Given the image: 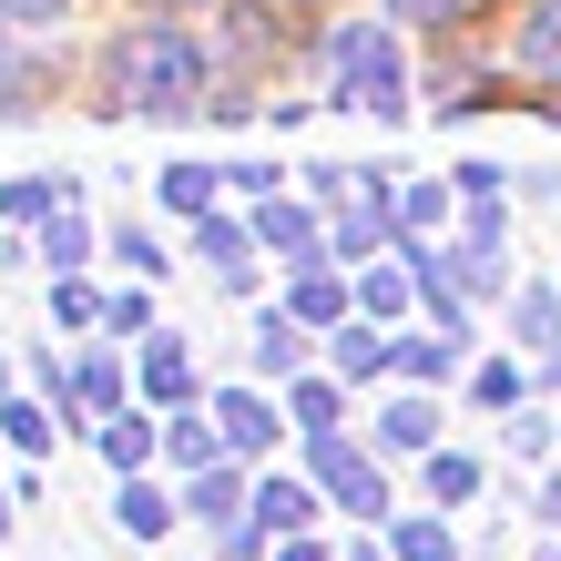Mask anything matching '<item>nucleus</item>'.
I'll return each instance as SVG.
<instances>
[{"instance_id": "nucleus-26", "label": "nucleus", "mask_w": 561, "mask_h": 561, "mask_svg": "<svg viewBox=\"0 0 561 561\" xmlns=\"http://www.w3.org/2000/svg\"><path fill=\"white\" fill-rule=\"evenodd\" d=\"M459 347H470V337H399V368H409V378H449Z\"/></svg>"}, {"instance_id": "nucleus-19", "label": "nucleus", "mask_w": 561, "mask_h": 561, "mask_svg": "<svg viewBox=\"0 0 561 561\" xmlns=\"http://www.w3.org/2000/svg\"><path fill=\"white\" fill-rule=\"evenodd\" d=\"M307 520H317V490H296V480L255 490V531H307Z\"/></svg>"}, {"instance_id": "nucleus-20", "label": "nucleus", "mask_w": 561, "mask_h": 561, "mask_svg": "<svg viewBox=\"0 0 561 561\" xmlns=\"http://www.w3.org/2000/svg\"><path fill=\"white\" fill-rule=\"evenodd\" d=\"M72 399H82V419H92V409H103V419L123 409V368H113V347H92L82 368H72Z\"/></svg>"}, {"instance_id": "nucleus-36", "label": "nucleus", "mask_w": 561, "mask_h": 561, "mask_svg": "<svg viewBox=\"0 0 561 561\" xmlns=\"http://www.w3.org/2000/svg\"><path fill=\"white\" fill-rule=\"evenodd\" d=\"M276 561H327V551H317L307 531H286V551H276Z\"/></svg>"}, {"instance_id": "nucleus-18", "label": "nucleus", "mask_w": 561, "mask_h": 561, "mask_svg": "<svg viewBox=\"0 0 561 561\" xmlns=\"http://www.w3.org/2000/svg\"><path fill=\"white\" fill-rule=\"evenodd\" d=\"M296 357H307L296 317H286V307H266V317H255V368H266V378H296Z\"/></svg>"}, {"instance_id": "nucleus-11", "label": "nucleus", "mask_w": 561, "mask_h": 561, "mask_svg": "<svg viewBox=\"0 0 561 561\" xmlns=\"http://www.w3.org/2000/svg\"><path fill=\"white\" fill-rule=\"evenodd\" d=\"M92 439H103V459H113V470H144V459L163 449V428H153L144 409H113L103 428H92Z\"/></svg>"}, {"instance_id": "nucleus-34", "label": "nucleus", "mask_w": 561, "mask_h": 561, "mask_svg": "<svg viewBox=\"0 0 561 561\" xmlns=\"http://www.w3.org/2000/svg\"><path fill=\"white\" fill-rule=\"evenodd\" d=\"M470 388H480V399H490V409H511V399H520V368H501V357H490V368H480Z\"/></svg>"}, {"instance_id": "nucleus-31", "label": "nucleus", "mask_w": 561, "mask_h": 561, "mask_svg": "<svg viewBox=\"0 0 561 561\" xmlns=\"http://www.w3.org/2000/svg\"><path fill=\"white\" fill-rule=\"evenodd\" d=\"M296 419H307V439H317V428H337V388L307 378V388H296Z\"/></svg>"}, {"instance_id": "nucleus-13", "label": "nucleus", "mask_w": 561, "mask_h": 561, "mask_svg": "<svg viewBox=\"0 0 561 561\" xmlns=\"http://www.w3.org/2000/svg\"><path fill=\"white\" fill-rule=\"evenodd\" d=\"M82 184H61V174H21V184H0V215L11 225H42V215H61Z\"/></svg>"}, {"instance_id": "nucleus-38", "label": "nucleus", "mask_w": 561, "mask_h": 561, "mask_svg": "<svg viewBox=\"0 0 561 561\" xmlns=\"http://www.w3.org/2000/svg\"><path fill=\"white\" fill-rule=\"evenodd\" d=\"M0 82H11V11H0Z\"/></svg>"}, {"instance_id": "nucleus-29", "label": "nucleus", "mask_w": 561, "mask_h": 561, "mask_svg": "<svg viewBox=\"0 0 561 561\" xmlns=\"http://www.w3.org/2000/svg\"><path fill=\"white\" fill-rule=\"evenodd\" d=\"M51 317H61V327H92V317H103V296H92L82 276H61V286H51Z\"/></svg>"}, {"instance_id": "nucleus-10", "label": "nucleus", "mask_w": 561, "mask_h": 561, "mask_svg": "<svg viewBox=\"0 0 561 561\" xmlns=\"http://www.w3.org/2000/svg\"><path fill=\"white\" fill-rule=\"evenodd\" d=\"M144 399H153V409H184V399H194V357H184V337H153V347H144Z\"/></svg>"}, {"instance_id": "nucleus-23", "label": "nucleus", "mask_w": 561, "mask_h": 561, "mask_svg": "<svg viewBox=\"0 0 561 561\" xmlns=\"http://www.w3.org/2000/svg\"><path fill=\"white\" fill-rule=\"evenodd\" d=\"M82 255H92V236H82V215H72V205H61V215H42V266H51V276H72Z\"/></svg>"}, {"instance_id": "nucleus-39", "label": "nucleus", "mask_w": 561, "mask_h": 561, "mask_svg": "<svg viewBox=\"0 0 561 561\" xmlns=\"http://www.w3.org/2000/svg\"><path fill=\"white\" fill-rule=\"evenodd\" d=\"M541 378H551V388H561V347H541Z\"/></svg>"}, {"instance_id": "nucleus-1", "label": "nucleus", "mask_w": 561, "mask_h": 561, "mask_svg": "<svg viewBox=\"0 0 561 561\" xmlns=\"http://www.w3.org/2000/svg\"><path fill=\"white\" fill-rule=\"evenodd\" d=\"M113 82H123V103H134V113H153V123H184V113H205L215 61H205V42H194V31L153 21V31H123Z\"/></svg>"}, {"instance_id": "nucleus-27", "label": "nucleus", "mask_w": 561, "mask_h": 561, "mask_svg": "<svg viewBox=\"0 0 561 561\" xmlns=\"http://www.w3.org/2000/svg\"><path fill=\"white\" fill-rule=\"evenodd\" d=\"M399 561H459V541H449V520H399Z\"/></svg>"}, {"instance_id": "nucleus-6", "label": "nucleus", "mask_w": 561, "mask_h": 561, "mask_svg": "<svg viewBox=\"0 0 561 561\" xmlns=\"http://www.w3.org/2000/svg\"><path fill=\"white\" fill-rule=\"evenodd\" d=\"M184 511L205 520V531H236V520H255V501H245V480L225 470V459H215V470H194V490H184Z\"/></svg>"}, {"instance_id": "nucleus-25", "label": "nucleus", "mask_w": 561, "mask_h": 561, "mask_svg": "<svg viewBox=\"0 0 561 561\" xmlns=\"http://www.w3.org/2000/svg\"><path fill=\"white\" fill-rule=\"evenodd\" d=\"M163 449H174L184 470H215V449H225V439H215V419H163Z\"/></svg>"}, {"instance_id": "nucleus-40", "label": "nucleus", "mask_w": 561, "mask_h": 561, "mask_svg": "<svg viewBox=\"0 0 561 561\" xmlns=\"http://www.w3.org/2000/svg\"><path fill=\"white\" fill-rule=\"evenodd\" d=\"M11 511H21V501H11V490H0V541H11Z\"/></svg>"}, {"instance_id": "nucleus-4", "label": "nucleus", "mask_w": 561, "mask_h": 561, "mask_svg": "<svg viewBox=\"0 0 561 561\" xmlns=\"http://www.w3.org/2000/svg\"><path fill=\"white\" fill-rule=\"evenodd\" d=\"M215 439H225V459L276 449V409L255 399V388H215Z\"/></svg>"}, {"instance_id": "nucleus-37", "label": "nucleus", "mask_w": 561, "mask_h": 561, "mask_svg": "<svg viewBox=\"0 0 561 561\" xmlns=\"http://www.w3.org/2000/svg\"><path fill=\"white\" fill-rule=\"evenodd\" d=\"M541 520H551V531H561V480H551V490H541Z\"/></svg>"}, {"instance_id": "nucleus-5", "label": "nucleus", "mask_w": 561, "mask_h": 561, "mask_svg": "<svg viewBox=\"0 0 561 561\" xmlns=\"http://www.w3.org/2000/svg\"><path fill=\"white\" fill-rule=\"evenodd\" d=\"M194 245H205V266H215V286H236V296H255V236L236 215H194Z\"/></svg>"}, {"instance_id": "nucleus-21", "label": "nucleus", "mask_w": 561, "mask_h": 561, "mask_svg": "<svg viewBox=\"0 0 561 561\" xmlns=\"http://www.w3.org/2000/svg\"><path fill=\"white\" fill-rule=\"evenodd\" d=\"M215 163H163V205H174V215H215Z\"/></svg>"}, {"instance_id": "nucleus-9", "label": "nucleus", "mask_w": 561, "mask_h": 561, "mask_svg": "<svg viewBox=\"0 0 561 561\" xmlns=\"http://www.w3.org/2000/svg\"><path fill=\"white\" fill-rule=\"evenodd\" d=\"M511 61H520L531 82H561V0H531V21H520Z\"/></svg>"}, {"instance_id": "nucleus-15", "label": "nucleus", "mask_w": 561, "mask_h": 561, "mask_svg": "<svg viewBox=\"0 0 561 561\" xmlns=\"http://www.w3.org/2000/svg\"><path fill=\"white\" fill-rule=\"evenodd\" d=\"M378 439L428 459V449H439V409H428V399H388V409H378Z\"/></svg>"}, {"instance_id": "nucleus-35", "label": "nucleus", "mask_w": 561, "mask_h": 561, "mask_svg": "<svg viewBox=\"0 0 561 561\" xmlns=\"http://www.w3.org/2000/svg\"><path fill=\"white\" fill-rule=\"evenodd\" d=\"M459 0H388V21H449Z\"/></svg>"}, {"instance_id": "nucleus-42", "label": "nucleus", "mask_w": 561, "mask_h": 561, "mask_svg": "<svg viewBox=\"0 0 561 561\" xmlns=\"http://www.w3.org/2000/svg\"><path fill=\"white\" fill-rule=\"evenodd\" d=\"M347 561H378V541H368V551H347Z\"/></svg>"}, {"instance_id": "nucleus-14", "label": "nucleus", "mask_w": 561, "mask_h": 561, "mask_svg": "<svg viewBox=\"0 0 561 561\" xmlns=\"http://www.w3.org/2000/svg\"><path fill=\"white\" fill-rule=\"evenodd\" d=\"M255 245L317 255V215H307V205H286V194H266V205H255Z\"/></svg>"}, {"instance_id": "nucleus-24", "label": "nucleus", "mask_w": 561, "mask_h": 561, "mask_svg": "<svg viewBox=\"0 0 561 561\" xmlns=\"http://www.w3.org/2000/svg\"><path fill=\"white\" fill-rule=\"evenodd\" d=\"M399 266H409V255H399ZM399 266H368V276H357V307H368V317H399L409 296H419V276H399Z\"/></svg>"}, {"instance_id": "nucleus-12", "label": "nucleus", "mask_w": 561, "mask_h": 561, "mask_svg": "<svg viewBox=\"0 0 561 561\" xmlns=\"http://www.w3.org/2000/svg\"><path fill=\"white\" fill-rule=\"evenodd\" d=\"M378 368H399V337H378V317L337 327V378H378Z\"/></svg>"}, {"instance_id": "nucleus-41", "label": "nucleus", "mask_w": 561, "mask_h": 561, "mask_svg": "<svg viewBox=\"0 0 561 561\" xmlns=\"http://www.w3.org/2000/svg\"><path fill=\"white\" fill-rule=\"evenodd\" d=\"M144 11H184V0H144Z\"/></svg>"}, {"instance_id": "nucleus-7", "label": "nucleus", "mask_w": 561, "mask_h": 561, "mask_svg": "<svg viewBox=\"0 0 561 561\" xmlns=\"http://www.w3.org/2000/svg\"><path fill=\"white\" fill-rule=\"evenodd\" d=\"M286 317H296V327H337V317H347V286L327 276L317 255H296V286H286Z\"/></svg>"}, {"instance_id": "nucleus-2", "label": "nucleus", "mask_w": 561, "mask_h": 561, "mask_svg": "<svg viewBox=\"0 0 561 561\" xmlns=\"http://www.w3.org/2000/svg\"><path fill=\"white\" fill-rule=\"evenodd\" d=\"M327 103L378 113V123H399V113H409V61H399V31H388V21L337 31V82H327Z\"/></svg>"}, {"instance_id": "nucleus-8", "label": "nucleus", "mask_w": 561, "mask_h": 561, "mask_svg": "<svg viewBox=\"0 0 561 561\" xmlns=\"http://www.w3.org/2000/svg\"><path fill=\"white\" fill-rule=\"evenodd\" d=\"M174 511H184V501H163V490H153L144 470H123V501H113L123 541H163V531H174Z\"/></svg>"}, {"instance_id": "nucleus-3", "label": "nucleus", "mask_w": 561, "mask_h": 561, "mask_svg": "<svg viewBox=\"0 0 561 561\" xmlns=\"http://www.w3.org/2000/svg\"><path fill=\"white\" fill-rule=\"evenodd\" d=\"M307 459H317V480L337 490V501H347L357 520H388V480H378V459H357V449L337 439V428H317V439H307Z\"/></svg>"}, {"instance_id": "nucleus-16", "label": "nucleus", "mask_w": 561, "mask_h": 561, "mask_svg": "<svg viewBox=\"0 0 561 561\" xmlns=\"http://www.w3.org/2000/svg\"><path fill=\"white\" fill-rule=\"evenodd\" d=\"M511 327H520V347H561V296L551 286H511Z\"/></svg>"}, {"instance_id": "nucleus-30", "label": "nucleus", "mask_w": 561, "mask_h": 561, "mask_svg": "<svg viewBox=\"0 0 561 561\" xmlns=\"http://www.w3.org/2000/svg\"><path fill=\"white\" fill-rule=\"evenodd\" d=\"M11 11V31H51V21H72V0H0Z\"/></svg>"}, {"instance_id": "nucleus-17", "label": "nucleus", "mask_w": 561, "mask_h": 561, "mask_svg": "<svg viewBox=\"0 0 561 561\" xmlns=\"http://www.w3.org/2000/svg\"><path fill=\"white\" fill-rule=\"evenodd\" d=\"M0 439H11V449H31V459H42V449L61 439V419H51V399H0Z\"/></svg>"}, {"instance_id": "nucleus-33", "label": "nucleus", "mask_w": 561, "mask_h": 561, "mask_svg": "<svg viewBox=\"0 0 561 561\" xmlns=\"http://www.w3.org/2000/svg\"><path fill=\"white\" fill-rule=\"evenodd\" d=\"M113 255H123V266H134V276H163V245H153V236H134V225H123V236H113Z\"/></svg>"}, {"instance_id": "nucleus-28", "label": "nucleus", "mask_w": 561, "mask_h": 561, "mask_svg": "<svg viewBox=\"0 0 561 561\" xmlns=\"http://www.w3.org/2000/svg\"><path fill=\"white\" fill-rule=\"evenodd\" d=\"M428 490H439V501H470V490H480V459L470 449H428Z\"/></svg>"}, {"instance_id": "nucleus-22", "label": "nucleus", "mask_w": 561, "mask_h": 561, "mask_svg": "<svg viewBox=\"0 0 561 561\" xmlns=\"http://www.w3.org/2000/svg\"><path fill=\"white\" fill-rule=\"evenodd\" d=\"M388 215H399V236H428V225L449 215V184H428V174H419V184H399V194H388Z\"/></svg>"}, {"instance_id": "nucleus-32", "label": "nucleus", "mask_w": 561, "mask_h": 561, "mask_svg": "<svg viewBox=\"0 0 561 561\" xmlns=\"http://www.w3.org/2000/svg\"><path fill=\"white\" fill-rule=\"evenodd\" d=\"M103 317L123 327V337H134V327H153V296H144V276H134V286H123V296H113V307H103Z\"/></svg>"}]
</instances>
